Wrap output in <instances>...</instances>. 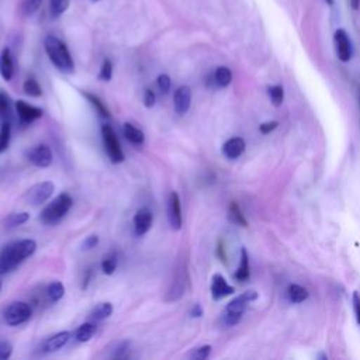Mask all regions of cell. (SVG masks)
Returning <instances> with one entry per match:
<instances>
[{"label":"cell","mask_w":360,"mask_h":360,"mask_svg":"<svg viewBox=\"0 0 360 360\" xmlns=\"http://www.w3.org/2000/svg\"><path fill=\"white\" fill-rule=\"evenodd\" d=\"M37 250L34 239H20L7 243L0 252V274H7L18 267L25 259L32 256Z\"/></svg>","instance_id":"6da1fadb"},{"label":"cell","mask_w":360,"mask_h":360,"mask_svg":"<svg viewBox=\"0 0 360 360\" xmlns=\"http://www.w3.org/2000/svg\"><path fill=\"white\" fill-rule=\"evenodd\" d=\"M44 48L49 60L53 63L56 69L65 73H70L75 70L72 55L62 39H59L55 35H48L44 41Z\"/></svg>","instance_id":"7a4b0ae2"},{"label":"cell","mask_w":360,"mask_h":360,"mask_svg":"<svg viewBox=\"0 0 360 360\" xmlns=\"http://www.w3.org/2000/svg\"><path fill=\"white\" fill-rule=\"evenodd\" d=\"M256 298H257V292L255 290H248L239 294L238 297H235L233 300H231L224 311V316H222L224 323L226 326H233L239 323L246 307L249 305V302L255 301Z\"/></svg>","instance_id":"3957f363"},{"label":"cell","mask_w":360,"mask_h":360,"mask_svg":"<svg viewBox=\"0 0 360 360\" xmlns=\"http://www.w3.org/2000/svg\"><path fill=\"white\" fill-rule=\"evenodd\" d=\"M73 200L68 193H60L56 195L39 214V219L45 225H52L60 221L72 208Z\"/></svg>","instance_id":"277c9868"},{"label":"cell","mask_w":360,"mask_h":360,"mask_svg":"<svg viewBox=\"0 0 360 360\" xmlns=\"http://www.w3.org/2000/svg\"><path fill=\"white\" fill-rule=\"evenodd\" d=\"M101 136H103V143H104V149L108 159L112 163H121L124 160V152L121 149L115 131L108 124H104L101 127Z\"/></svg>","instance_id":"5b68a950"},{"label":"cell","mask_w":360,"mask_h":360,"mask_svg":"<svg viewBox=\"0 0 360 360\" xmlns=\"http://www.w3.org/2000/svg\"><path fill=\"white\" fill-rule=\"evenodd\" d=\"M32 309L24 301L11 302L4 311V321L8 326H18L31 318Z\"/></svg>","instance_id":"8992f818"},{"label":"cell","mask_w":360,"mask_h":360,"mask_svg":"<svg viewBox=\"0 0 360 360\" xmlns=\"http://www.w3.org/2000/svg\"><path fill=\"white\" fill-rule=\"evenodd\" d=\"M53 191H55V184L52 181L46 180V181H42V183H38V184L32 186L27 191L25 198L32 205H41V204L46 202L52 197Z\"/></svg>","instance_id":"52a82bcc"},{"label":"cell","mask_w":360,"mask_h":360,"mask_svg":"<svg viewBox=\"0 0 360 360\" xmlns=\"http://www.w3.org/2000/svg\"><path fill=\"white\" fill-rule=\"evenodd\" d=\"M333 44L336 56L342 62H349L353 55V46L349 34L343 28H338L333 34Z\"/></svg>","instance_id":"ba28073f"},{"label":"cell","mask_w":360,"mask_h":360,"mask_svg":"<svg viewBox=\"0 0 360 360\" xmlns=\"http://www.w3.org/2000/svg\"><path fill=\"white\" fill-rule=\"evenodd\" d=\"M167 219H169L172 229L179 231L181 228V224H183L181 202H180V197L176 191H172L167 198Z\"/></svg>","instance_id":"9c48e42d"},{"label":"cell","mask_w":360,"mask_h":360,"mask_svg":"<svg viewBox=\"0 0 360 360\" xmlns=\"http://www.w3.org/2000/svg\"><path fill=\"white\" fill-rule=\"evenodd\" d=\"M15 111H17V115H18V120L21 124H31L32 121L41 118L42 112H44L42 108L28 104L24 100L15 101Z\"/></svg>","instance_id":"30bf717a"},{"label":"cell","mask_w":360,"mask_h":360,"mask_svg":"<svg viewBox=\"0 0 360 360\" xmlns=\"http://www.w3.org/2000/svg\"><path fill=\"white\" fill-rule=\"evenodd\" d=\"M28 160L37 167H48L52 163V150L48 145H37L28 152Z\"/></svg>","instance_id":"8fae6325"},{"label":"cell","mask_w":360,"mask_h":360,"mask_svg":"<svg viewBox=\"0 0 360 360\" xmlns=\"http://www.w3.org/2000/svg\"><path fill=\"white\" fill-rule=\"evenodd\" d=\"M173 105H174V111L179 115L186 114L190 110L191 105V89L186 84L179 86L174 91L173 96Z\"/></svg>","instance_id":"7c38bea8"},{"label":"cell","mask_w":360,"mask_h":360,"mask_svg":"<svg viewBox=\"0 0 360 360\" xmlns=\"http://www.w3.org/2000/svg\"><path fill=\"white\" fill-rule=\"evenodd\" d=\"M152 222H153L152 211L149 208H146V207L139 208L135 212V215H134V231H135V235L136 236L145 235L150 229Z\"/></svg>","instance_id":"4fadbf2b"},{"label":"cell","mask_w":360,"mask_h":360,"mask_svg":"<svg viewBox=\"0 0 360 360\" xmlns=\"http://www.w3.org/2000/svg\"><path fill=\"white\" fill-rule=\"evenodd\" d=\"M233 287L228 284V281L225 280V277L219 273H215L211 278V295L215 301L228 297L231 294H233Z\"/></svg>","instance_id":"5bb4252c"},{"label":"cell","mask_w":360,"mask_h":360,"mask_svg":"<svg viewBox=\"0 0 360 360\" xmlns=\"http://www.w3.org/2000/svg\"><path fill=\"white\" fill-rule=\"evenodd\" d=\"M72 333L69 330H62V332H58L55 335H52L51 338L45 339L41 349L44 353H53V352H58L60 350L63 346L68 345L69 339H70Z\"/></svg>","instance_id":"9a60e30c"},{"label":"cell","mask_w":360,"mask_h":360,"mask_svg":"<svg viewBox=\"0 0 360 360\" xmlns=\"http://www.w3.org/2000/svg\"><path fill=\"white\" fill-rule=\"evenodd\" d=\"M245 141L240 136H233L229 138L224 145H222V155L228 159H238L243 150H245Z\"/></svg>","instance_id":"2e32d148"},{"label":"cell","mask_w":360,"mask_h":360,"mask_svg":"<svg viewBox=\"0 0 360 360\" xmlns=\"http://www.w3.org/2000/svg\"><path fill=\"white\" fill-rule=\"evenodd\" d=\"M232 82V72L226 66H218L210 76V84L215 87H226Z\"/></svg>","instance_id":"e0dca14e"},{"label":"cell","mask_w":360,"mask_h":360,"mask_svg":"<svg viewBox=\"0 0 360 360\" xmlns=\"http://www.w3.org/2000/svg\"><path fill=\"white\" fill-rule=\"evenodd\" d=\"M0 75L1 77L8 82L11 80L14 75V62H13V55L8 48H4L0 52Z\"/></svg>","instance_id":"ac0fdd59"},{"label":"cell","mask_w":360,"mask_h":360,"mask_svg":"<svg viewBox=\"0 0 360 360\" xmlns=\"http://www.w3.org/2000/svg\"><path fill=\"white\" fill-rule=\"evenodd\" d=\"M184 288H186V277L183 276V273H177L169 291H167V297H166V301H176L179 300L183 292H184Z\"/></svg>","instance_id":"d6986e66"},{"label":"cell","mask_w":360,"mask_h":360,"mask_svg":"<svg viewBox=\"0 0 360 360\" xmlns=\"http://www.w3.org/2000/svg\"><path fill=\"white\" fill-rule=\"evenodd\" d=\"M122 132H124V135H125V138L131 142V143H134V145H142L143 142H145V134L138 128V127H135L134 124H131V122H125L124 125H122Z\"/></svg>","instance_id":"ffe728a7"},{"label":"cell","mask_w":360,"mask_h":360,"mask_svg":"<svg viewBox=\"0 0 360 360\" xmlns=\"http://www.w3.org/2000/svg\"><path fill=\"white\" fill-rule=\"evenodd\" d=\"M250 276V266H249V255L246 252L245 248L240 249V262H239V266H238V270L235 273V280L243 283L249 278Z\"/></svg>","instance_id":"44dd1931"},{"label":"cell","mask_w":360,"mask_h":360,"mask_svg":"<svg viewBox=\"0 0 360 360\" xmlns=\"http://www.w3.org/2000/svg\"><path fill=\"white\" fill-rule=\"evenodd\" d=\"M112 304L111 302H100V304H97L93 309H91V312H90V318L93 319V321H96V322H98V321H104V319H107L111 314H112Z\"/></svg>","instance_id":"7402d4cb"},{"label":"cell","mask_w":360,"mask_h":360,"mask_svg":"<svg viewBox=\"0 0 360 360\" xmlns=\"http://www.w3.org/2000/svg\"><path fill=\"white\" fill-rule=\"evenodd\" d=\"M287 298L291 302L298 304V302H302L308 298V291H307V288H304L300 284H290L287 287Z\"/></svg>","instance_id":"603a6c76"},{"label":"cell","mask_w":360,"mask_h":360,"mask_svg":"<svg viewBox=\"0 0 360 360\" xmlns=\"http://www.w3.org/2000/svg\"><path fill=\"white\" fill-rule=\"evenodd\" d=\"M94 332H96V325H94L93 322H84V323H82V325L76 329V332H75V339H76L77 342H80V343L89 342V340L93 338Z\"/></svg>","instance_id":"cb8c5ba5"},{"label":"cell","mask_w":360,"mask_h":360,"mask_svg":"<svg viewBox=\"0 0 360 360\" xmlns=\"http://www.w3.org/2000/svg\"><path fill=\"white\" fill-rule=\"evenodd\" d=\"M83 96L87 98V101L93 105V108L96 110V112H98L103 118H108L110 117V111L108 108L105 107V104L100 100L98 96L93 94V93H89V91H83Z\"/></svg>","instance_id":"d4e9b609"},{"label":"cell","mask_w":360,"mask_h":360,"mask_svg":"<svg viewBox=\"0 0 360 360\" xmlns=\"http://www.w3.org/2000/svg\"><path fill=\"white\" fill-rule=\"evenodd\" d=\"M228 219H229L232 224L239 225V226H246V225H248V222H246V219H245V215L242 214V211H240L238 202H235V201H232V202L229 204V208H228Z\"/></svg>","instance_id":"484cf974"},{"label":"cell","mask_w":360,"mask_h":360,"mask_svg":"<svg viewBox=\"0 0 360 360\" xmlns=\"http://www.w3.org/2000/svg\"><path fill=\"white\" fill-rule=\"evenodd\" d=\"M117 266H118V256L114 250L107 253L101 260V270L107 276L114 274V271L117 270Z\"/></svg>","instance_id":"4316f807"},{"label":"cell","mask_w":360,"mask_h":360,"mask_svg":"<svg viewBox=\"0 0 360 360\" xmlns=\"http://www.w3.org/2000/svg\"><path fill=\"white\" fill-rule=\"evenodd\" d=\"M46 294L51 301H59L65 295V285L62 284V281L55 280L48 285Z\"/></svg>","instance_id":"83f0119b"},{"label":"cell","mask_w":360,"mask_h":360,"mask_svg":"<svg viewBox=\"0 0 360 360\" xmlns=\"http://www.w3.org/2000/svg\"><path fill=\"white\" fill-rule=\"evenodd\" d=\"M11 136V125L8 121H3L0 124V153H3L10 143Z\"/></svg>","instance_id":"f1b7e54d"},{"label":"cell","mask_w":360,"mask_h":360,"mask_svg":"<svg viewBox=\"0 0 360 360\" xmlns=\"http://www.w3.org/2000/svg\"><path fill=\"white\" fill-rule=\"evenodd\" d=\"M28 219H30V214H28L27 211L14 212V214H10V215L6 218V226H7V228H14V226H18V225L25 224Z\"/></svg>","instance_id":"f546056e"},{"label":"cell","mask_w":360,"mask_h":360,"mask_svg":"<svg viewBox=\"0 0 360 360\" xmlns=\"http://www.w3.org/2000/svg\"><path fill=\"white\" fill-rule=\"evenodd\" d=\"M22 90L25 94L31 96V97H39L42 94V89L39 86V83L34 79V77H28L24 84H22Z\"/></svg>","instance_id":"4dcf8cb0"},{"label":"cell","mask_w":360,"mask_h":360,"mask_svg":"<svg viewBox=\"0 0 360 360\" xmlns=\"http://www.w3.org/2000/svg\"><path fill=\"white\" fill-rule=\"evenodd\" d=\"M267 94H269L271 103H273L276 107L281 105V103H283V100H284V89H283L281 86H278V84L270 86V87L267 89Z\"/></svg>","instance_id":"1f68e13d"},{"label":"cell","mask_w":360,"mask_h":360,"mask_svg":"<svg viewBox=\"0 0 360 360\" xmlns=\"http://www.w3.org/2000/svg\"><path fill=\"white\" fill-rule=\"evenodd\" d=\"M70 0H49V11L52 17H59L69 7Z\"/></svg>","instance_id":"d6a6232c"},{"label":"cell","mask_w":360,"mask_h":360,"mask_svg":"<svg viewBox=\"0 0 360 360\" xmlns=\"http://www.w3.org/2000/svg\"><path fill=\"white\" fill-rule=\"evenodd\" d=\"M112 77V63L110 59H104L98 72V79L103 82H108Z\"/></svg>","instance_id":"836d02e7"},{"label":"cell","mask_w":360,"mask_h":360,"mask_svg":"<svg viewBox=\"0 0 360 360\" xmlns=\"http://www.w3.org/2000/svg\"><path fill=\"white\" fill-rule=\"evenodd\" d=\"M42 0H22L21 11L24 15H32L41 6Z\"/></svg>","instance_id":"e575fe53"},{"label":"cell","mask_w":360,"mask_h":360,"mask_svg":"<svg viewBox=\"0 0 360 360\" xmlns=\"http://www.w3.org/2000/svg\"><path fill=\"white\" fill-rule=\"evenodd\" d=\"M211 354V346L210 345H204V346H200L197 349L193 350V353L190 354L191 359L194 360H205L208 359Z\"/></svg>","instance_id":"d590c367"},{"label":"cell","mask_w":360,"mask_h":360,"mask_svg":"<svg viewBox=\"0 0 360 360\" xmlns=\"http://www.w3.org/2000/svg\"><path fill=\"white\" fill-rule=\"evenodd\" d=\"M156 84H158L159 90H160L162 93H165V94H166V93L170 90V86H172V80H170L169 75H166V73H162V75H159V76H158V79H156Z\"/></svg>","instance_id":"8d00e7d4"},{"label":"cell","mask_w":360,"mask_h":360,"mask_svg":"<svg viewBox=\"0 0 360 360\" xmlns=\"http://www.w3.org/2000/svg\"><path fill=\"white\" fill-rule=\"evenodd\" d=\"M10 114V98L8 96L0 90V118H4Z\"/></svg>","instance_id":"74e56055"},{"label":"cell","mask_w":360,"mask_h":360,"mask_svg":"<svg viewBox=\"0 0 360 360\" xmlns=\"http://www.w3.org/2000/svg\"><path fill=\"white\" fill-rule=\"evenodd\" d=\"M13 353V346L8 342H0V360L10 359Z\"/></svg>","instance_id":"f35d334b"},{"label":"cell","mask_w":360,"mask_h":360,"mask_svg":"<svg viewBox=\"0 0 360 360\" xmlns=\"http://www.w3.org/2000/svg\"><path fill=\"white\" fill-rule=\"evenodd\" d=\"M155 101H156V96H155L153 90L146 89L145 93H143V105L146 108H152L155 105Z\"/></svg>","instance_id":"ab89813d"},{"label":"cell","mask_w":360,"mask_h":360,"mask_svg":"<svg viewBox=\"0 0 360 360\" xmlns=\"http://www.w3.org/2000/svg\"><path fill=\"white\" fill-rule=\"evenodd\" d=\"M97 243H98V236H97V235H90V236H87V238L83 240L82 249H83V250H90V249L96 248Z\"/></svg>","instance_id":"60d3db41"},{"label":"cell","mask_w":360,"mask_h":360,"mask_svg":"<svg viewBox=\"0 0 360 360\" xmlns=\"http://www.w3.org/2000/svg\"><path fill=\"white\" fill-rule=\"evenodd\" d=\"M353 311L356 315V321L360 325V294L357 291L353 292Z\"/></svg>","instance_id":"b9f144b4"},{"label":"cell","mask_w":360,"mask_h":360,"mask_svg":"<svg viewBox=\"0 0 360 360\" xmlns=\"http://www.w3.org/2000/svg\"><path fill=\"white\" fill-rule=\"evenodd\" d=\"M127 350H128V342H121V343L118 345V347H117V350H115V353H114L112 357H115V359H122V357L127 356Z\"/></svg>","instance_id":"7bdbcfd3"},{"label":"cell","mask_w":360,"mask_h":360,"mask_svg":"<svg viewBox=\"0 0 360 360\" xmlns=\"http://www.w3.org/2000/svg\"><path fill=\"white\" fill-rule=\"evenodd\" d=\"M277 127V121H270V122H263L260 125V132L263 134H269L270 131H273Z\"/></svg>","instance_id":"ee69618b"},{"label":"cell","mask_w":360,"mask_h":360,"mask_svg":"<svg viewBox=\"0 0 360 360\" xmlns=\"http://www.w3.org/2000/svg\"><path fill=\"white\" fill-rule=\"evenodd\" d=\"M202 314H204V311H202V307L200 304H194L193 308L190 309V316L191 318H200V316H202Z\"/></svg>","instance_id":"f6af8a7d"},{"label":"cell","mask_w":360,"mask_h":360,"mask_svg":"<svg viewBox=\"0 0 360 360\" xmlns=\"http://www.w3.org/2000/svg\"><path fill=\"white\" fill-rule=\"evenodd\" d=\"M90 278H91V270L89 269V270L86 271V276L83 277V283H82V288H83V290L87 288V285H89V283H90Z\"/></svg>","instance_id":"bcb514c9"},{"label":"cell","mask_w":360,"mask_h":360,"mask_svg":"<svg viewBox=\"0 0 360 360\" xmlns=\"http://www.w3.org/2000/svg\"><path fill=\"white\" fill-rule=\"evenodd\" d=\"M349 4L353 10H357L360 7V0H349Z\"/></svg>","instance_id":"7dc6e473"},{"label":"cell","mask_w":360,"mask_h":360,"mask_svg":"<svg viewBox=\"0 0 360 360\" xmlns=\"http://www.w3.org/2000/svg\"><path fill=\"white\" fill-rule=\"evenodd\" d=\"M326 1V4H329V6H333V3H335V0H325Z\"/></svg>","instance_id":"c3c4849f"},{"label":"cell","mask_w":360,"mask_h":360,"mask_svg":"<svg viewBox=\"0 0 360 360\" xmlns=\"http://www.w3.org/2000/svg\"><path fill=\"white\" fill-rule=\"evenodd\" d=\"M359 108H360V89H359Z\"/></svg>","instance_id":"681fc988"},{"label":"cell","mask_w":360,"mask_h":360,"mask_svg":"<svg viewBox=\"0 0 360 360\" xmlns=\"http://www.w3.org/2000/svg\"><path fill=\"white\" fill-rule=\"evenodd\" d=\"M0 291H1V280H0Z\"/></svg>","instance_id":"f907efd6"},{"label":"cell","mask_w":360,"mask_h":360,"mask_svg":"<svg viewBox=\"0 0 360 360\" xmlns=\"http://www.w3.org/2000/svg\"><path fill=\"white\" fill-rule=\"evenodd\" d=\"M91 1H98V0H91Z\"/></svg>","instance_id":"816d5d0a"}]
</instances>
